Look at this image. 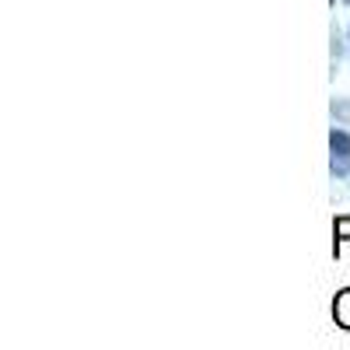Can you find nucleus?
Wrapping results in <instances>:
<instances>
[{
    "mask_svg": "<svg viewBox=\"0 0 350 350\" xmlns=\"http://www.w3.org/2000/svg\"><path fill=\"white\" fill-rule=\"evenodd\" d=\"M329 172L336 179L350 175V133L347 130H329Z\"/></svg>",
    "mask_w": 350,
    "mask_h": 350,
    "instance_id": "obj_1",
    "label": "nucleus"
},
{
    "mask_svg": "<svg viewBox=\"0 0 350 350\" xmlns=\"http://www.w3.org/2000/svg\"><path fill=\"white\" fill-rule=\"evenodd\" d=\"M333 116H350V105L347 102H333Z\"/></svg>",
    "mask_w": 350,
    "mask_h": 350,
    "instance_id": "obj_4",
    "label": "nucleus"
},
{
    "mask_svg": "<svg viewBox=\"0 0 350 350\" xmlns=\"http://www.w3.org/2000/svg\"><path fill=\"white\" fill-rule=\"evenodd\" d=\"M333 323L350 333V287L336 291V298H333Z\"/></svg>",
    "mask_w": 350,
    "mask_h": 350,
    "instance_id": "obj_2",
    "label": "nucleus"
},
{
    "mask_svg": "<svg viewBox=\"0 0 350 350\" xmlns=\"http://www.w3.org/2000/svg\"><path fill=\"white\" fill-rule=\"evenodd\" d=\"M347 4H350V0H347Z\"/></svg>",
    "mask_w": 350,
    "mask_h": 350,
    "instance_id": "obj_5",
    "label": "nucleus"
},
{
    "mask_svg": "<svg viewBox=\"0 0 350 350\" xmlns=\"http://www.w3.org/2000/svg\"><path fill=\"white\" fill-rule=\"evenodd\" d=\"M350 242V214L333 221V256H340V245Z\"/></svg>",
    "mask_w": 350,
    "mask_h": 350,
    "instance_id": "obj_3",
    "label": "nucleus"
}]
</instances>
